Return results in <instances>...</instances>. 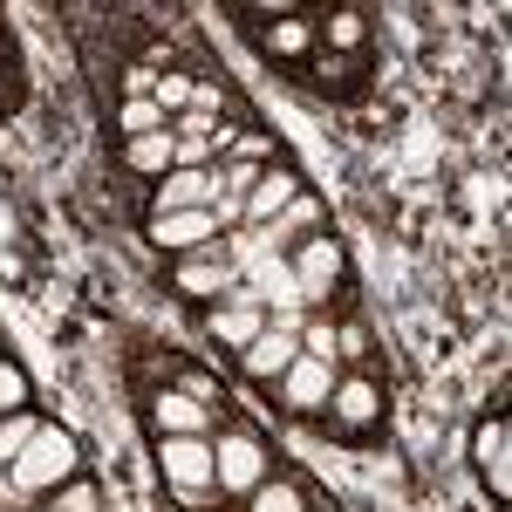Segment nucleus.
Wrapping results in <instances>:
<instances>
[{
    "mask_svg": "<svg viewBox=\"0 0 512 512\" xmlns=\"http://www.w3.org/2000/svg\"><path fill=\"white\" fill-rule=\"evenodd\" d=\"M21 403H28V369H21V362H7V355H0V417H14V410H21Z\"/></svg>",
    "mask_w": 512,
    "mask_h": 512,
    "instance_id": "nucleus-19",
    "label": "nucleus"
},
{
    "mask_svg": "<svg viewBox=\"0 0 512 512\" xmlns=\"http://www.w3.org/2000/svg\"><path fill=\"white\" fill-rule=\"evenodd\" d=\"M48 512H55V506H48Z\"/></svg>",
    "mask_w": 512,
    "mask_h": 512,
    "instance_id": "nucleus-25",
    "label": "nucleus"
},
{
    "mask_svg": "<svg viewBox=\"0 0 512 512\" xmlns=\"http://www.w3.org/2000/svg\"><path fill=\"white\" fill-rule=\"evenodd\" d=\"M308 48V21H274L267 28V55H301Z\"/></svg>",
    "mask_w": 512,
    "mask_h": 512,
    "instance_id": "nucleus-21",
    "label": "nucleus"
},
{
    "mask_svg": "<svg viewBox=\"0 0 512 512\" xmlns=\"http://www.w3.org/2000/svg\"><path fill=\"white\" fill-rule=\"evenodd\" d=\"M55 512H96V492H89V485H69V492L55 499Z\"/></svg>",
    "mask_w": 512,
    "mask_h": 512,
    "instance_id": "nucleus-24",
    "label": "nucleus"
},
{
    "mask_svg": "<svg viewBox=\"0 0 512 512\" xmlns=\"http://www.w3.org/2000/svg\"><path fill=\"white\" fill-rule=\"evenodd\" d=\"M117 123H123V137H151V130H171V117H164L151 96H130L117 110Z\"/></svg>",
    "mask_w": 512,
    "mask_h": 512,
    "instance_id": "nucleus-15",
    "label": "nucleus"
},
{
    "mask_svg": "<svg viewBox=\"0 0 512 512\" xmlns=\"http://www.w3.org/2000/svg\"><path fill=\"white\" fill-rule=\"evenodd\" d=\"M219 198V178L212 171H164V185H158V212H198V205H212Z\"/></svg>",
    "mask_w": 512,
    "mask_h": 512,
    "instance_id": "nucleus-8",
    "label": "nucleus"
},
{
    "mask_svg": "<svg viewBox=\"0 0 512 512\" xmlns=\"http://www.w3.org/2000/svg\"><path fill=\"white\" fill-rule=\"evenodd\" d=\"M151 239L171 246V253H192L205 239H219V219H212V205H198V212H158L151 219Z\"/></svg>",
    "mask_w": 512,
    "mask_h": 512,
    "instance_id": "nucleus-7",
    "label": "nucleus"
},
{
    "mask_svg": "<svg viewBox=\"0 0 512 512\" xmlns=\"http://www.w3.org/2000/svg\"><path fill=\"white\" fill-rule=\"evenodd\" d=\"M76 437L69 431H55V424H41L35 431V444L7 465V478H14V492H55L62 478H76Z\"/></svg>",
    "mask_w": 512,
    "mask_h": 512,
    "instance_id": "nucleus-1",
    "label": "nucleus"
},
{
    "mask_svg": "<svg viewBox=\"0 0 512 512\" xmlns=\"http://www.w3.org/2000/svg\"><path fill=\"white\" fill-rule=\"evenodd\" d=\"M287 267H294V287H301V301H315V294H328V287L342 280V246L321 233V239H308V246H301Z\"/></svg>",
    "mask_w": 512,
    "mask_h": 512,
    "instance_id": "nucleus-6",
    "label": "nucleus"
},
{
    "mask_svg": "<svg viewBox=\"0 0 512 512\" xmlns=\"http://www.w3.org/2000/svg\"><path fill=\"white\" fill-rule=\"evenodd\" d=\"M328 410H335V424H349V431H362V424H376V417H383V396H376V383H362V376H349V383H335V396H328Z\"/></svg>",
    "mask_w": 512,
    "mask_h": 512,
    "instance_id": "nucleus-10",
    "label": "nucleus"
},
{
    "mask_svg": "<svg viewBox=\"0 0 512 512\" xmlns=\"http://www.w3.org/2000/svg\"><path fill=\"white\" fill-rule=\"evenodd\" d=\"M35 417H28V410H14V417H0V465H14V458H21V451H28V444H35Z\"/></svg>",
    "mask_w": 512,
    "mask_h": 512,
    "instance_id": "nucleus-17",
    "label": "nucleus"
},
{
    "mask_svg": "<svg viewBox=\"0 0 512 512\" xmlns=\"http://www.w3.org/2000/svg\"><path fill=\"white\" fill-rule=\"evenodd\" d=\"M192 89H198L192 76H158L151 82V103H158L164 117H171V110H192Z\"/></svg>",
    "mask_w": 512,
    "mask_h": 512,
    "instance_id": "nucleus-18",
    "label": "nucleus"
},
{
    "mask_svg": "<svg viewBox=\"0 0 512 512\" xmlns=\"http://www.w3.org/2000/svg\"><path fill=\"white\" fill-rule=\"evenodd\" d=\"M123 164H130V171H144V178H164V171H178V137H171V130L130 137V144H123Z\"/></svg>",
    "mask_w": 512,
    "mask_h": 512,
    "instance_id": "nucleus-12",
    "label": "nucleus"
},
{
    "mask_svg": "<svg viewBox=\"0 0 512 512\" xmlns=\"http://www.w3.org/2000/svg\"><path fill=\"white\" fill-rule=\"evenodd\" d=\"M260 478H267V451H260V437L226 431L219 444H212V485H219V492H253Z\"/></svg>",
    "mask_w": 512,
    "mask_h": 512,
    "instance_id": "nucleus-2",
    "label": "nucleus"
},
{
    "mask_svg": "<svg viewBox=\"0 0 512 512\" xmlns=\"http://www.w3.org/2000/svg\"><path fill=\"white\" fill-rule=\"evenodd\" d=\"M478 472L492 478V492H499V499L512 492V472H506V417H485V424H478Z\"/></svg>",
    "mask_w": 512,
    "mask_h": 512,
    "instance_id": "nucleus-13",
    "label": "nucleus"
},
{
    "mask_svg": "<svg viewBox=\"0 0 512 512\" xmlns=\"http://www.w3.org/2000/svg\"><path fill=\"white\" fill-rule=\"evenodd\" d=\"M253 512H301V492L280 485V478H260L253 485Z\"/></svg>",
    "mask_w": 512,
    "mask_h": 512,
    "instance_id": "nucleus-20",
    "label": "nucleus"
},
{
    "mask_svg": "<svg viewBox=\"0 0 512 512\" xmlns=\"http://www.w3.org/2000/svg\"><path fill=\"white\" fill-rule=\"evenodd\" d=\"M151 417H158L164 437H205V424H212V410L192 403L185 390H158V396H151Z\"/></svg>",
    "mask_w": 512,
    "mask_h": 512,
    "instance_id": "nucleus-9",
    "label": "nucleus"
},
{
    "mask_svg": "<svg viewBox=\"0 0 512 512\" xmlns=\"http://www.w3.org/2000/svg\"><path fill=\"white\" fill-rule=\"evenodd\" d=\"M301 342H308L301 355H321V362H335V328H328V321H308V328H301Z\"/></svg>",
    "mask_w": 512,
    "mask_h": 512,
    "instance_id": "nucleus-23",
    "label": "nucleus"
},
{
    "mask_svg": "<svg viewBox=\"0 0 512 512\" xmlns=\"http://www.w3.org/2000/svg\"><path fill=\"white\" fill-rule=\"evenodd\" d=\"M328 396H335V362H321V355H294V369L280 376V403L287 410H328Z\"/></svg>",
    "mask_w": 512,
    "mask_h": 512,
    "instance_id": "nucleus-3",
    "label": "nucleus"
},
{
    "mask_svg": "<svg viewBox=\"0 0 512 512\" xmlns=\"http://www.w3.org/2000/svg\"><path fill=\"white\" fill-rule=\"evenodd\" d=\"M328 41H335V48H355V41H362V14H355V7H335V14H328Z\"/></svg>",
    "mask_w": 512,
    "mask_h": 512,
    "instance_id": "nucleus-22",
    "label": "nucleus"
},
{
    "mask_svg": "<svg viewBox=\"0 0 512 512\" xmlns=\"http://www.w3.org/2000/svg\"><path fill=\"white\" fill-rule=\"evenodd\" d=\"M294 355H301V335H287V328H260V335L239 349V369H246L253 383H280V376L294 369Z\"/></svg>",
    "mask_w": 512,
    "mask_h": 512,
    "instance_id": "nucleus-4",
    "label": "nucleus"
},
{
    "mask_svg": "<svg viewBox=\"0 0 512 512\" xmlns=\"http://www.w3.org/2000/svg\"><path fill=\"white\" fill-rule=\"evenodd\" d=\"M294 185H301L294 171H267V178L246 192V212H253V219H274V212H287V205H294Z\"/></svg>",
    "mask_w": 512,
    "mask_h": 512,
    "instance_id": "nucleus-14",
    "label": "nucleus"
},
{
    "mask_svg": "<svg viewBox=\"0 0 512 512\" xmlns=\"http://www.w3.org/2000/svg\"><path fill=\"white\" fill-rule=\"evenodd\" d=\"M158 465L178 492H205V485H212V444H205V437H164Z\"/></svg>",
    "mask_w": 512,
    "mask_h": 512,
    "instance_id": "nucleus-5",
    "label": "nucleus"
},
{
    "mask_svg": "<svg viewBox=\"0 0 512 512\" xmlns=\"http://www.w3.org/2000/svg\"><path fill=\"white\" fill-rule=\"evenodd\" d=\"M178 287H185L192 301H212V294H226V267H212V260H192V267H178Z\"/></svg>",
    "mask_w": 512,
    "mask_h": 512,
    "instance_id": "nucleus-16",
    "label": "nucleus"
},
{
    "mask_svg": "<svg viewBox=\"0 0 512 512\" xmlns=\"http://www.w3.org/2000/svg\"><path fill=\"white\" fill-rule=\"evenodd\" d=\"M205 328H212L226 349H246V342L267 328V315H260V301H226V308H212V315H205Z\"/></svg>",
    "mask_w": 512,
    "mask_h": 512,
    "instance_id": "nucleus-11",
    "label": "nucleus"
}]
</instances>
